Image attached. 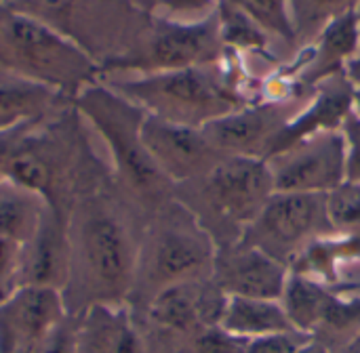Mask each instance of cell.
<instances>
[{
    "label": "cell",
    "instance_id": "6da1fadb",
    "mask_svg": "<svg viewBox=\"0 0 360 353\" xmlns=\"http://www.w3.org/2000/svg\"><path fill=\"white\" fill-rule=\"evenodd\" d=\"M146 221L148 215L114 179L72 204L70 272L61 291L68 316L95 305H127Z\"/></svg>",
    "mask_w": 360,
    "mask_h": 353
},
{
    "label": "cell",
    "instance_id": "7a4b0ae2",
    "mask_svg": "<svg viewBox=\"0 0 360 353\" xmlns=\"http://www.w3.org/2000/svg\"><path fill=\"white\" fill-rule=\"evenodd\" d=\"M2 179L36 194L63 215L86 192L114 179L86 120L70 103L51 118L17 133L2 164Z\"/></svg>",
    "mask_w": 360,
    "mask_h": 353
},
{
    "label": "cell",
    "instance_id": "3957f363",
    "mask_svg": "<svg viewBox=\"0 0 360 353\" xmlns=\"http://www.w3.org/2000/svg\"><path fill=\"white\" fill-rule=\"evenodd\" d=\"M101 80L150 116L192 128H205L259 97L245 59L234 53L217 63Z\"/></svg>",
    "mask_w": 360,
    "mask_h": 353
},
{
    "label": "cell",
    "instance_id": "277c9868",
    "mask_svg": "<svg viewBox=\"0 0 360 353\" xmlns=\"http://www.w3.org/2000/svg\"><path fill=\"white\" fill-rule=\"evenodd\" d=\"M86 124L99 135L116 185L150 217L175 198V185L162 175L143 143L148 112L103 80L89 84L72 101Z\"/></svg>",
    "mask_w": 360,
    "mask_h": 353
},
{
    "label": "cell",
    "instance_id": "5b68a950",
    "mask_svg": "<svg viewBox=\"0 0 360 353\" xmlns=\"http://www.w3.org/2000/svg\"><path fill=\"white\" fill-rule=\"evenodd\" d=\"M217 246L194 215L175 198L146 221L133 288L127 301L131 314H141L169 288L209 280Z\"/></svg>",
    "mask_w": 360,
    "mask_h": 353
},
{
    "label": "cell",
    "instance_id": "8992f818",
    "mask_svg": "<svg viewBox=\"0 0 360 353\" xmlns=\"http://www.w3.org/2000/svg\"><path fill=\"white\" fill-rule=\"evenodd\" d=\"M274 192L266 160L224 156L209 173L175 185V200L194 215L219 248L245 236Z\"/></svg>",
    "mask_w": 360,
    "mask_h": 353
},
{
    "label": "cell",
    "instance_id": "52a82bcc",
    "mask_svg": "<svg viewBox=\"0 0 360 353\" xmlns=\"http://www.w3.org/2000/svg\"><path fill=\"white\" fill-rule=\"evenodd\" d=\"M0 67L74 101L99 80V65L44 21L0 0Z\"/></svg>",
    "mask_w": 360,
    "mask_h": 353
},
{
    "label": "cell",
    "instance_id": "ba28073f",
    "mask_svg": "<svg viewBox=\"0 0 360 353\" xmlns=\"http://www.w3.org/2000/svg\"><path fill=\"white\" fill-rule=\"evenodd\" d=\"M228 55L215 8L200 19H173L152 13L129 48L99 67V80L175 72L217 63Z\"/></svg>",
    "mask_w": 360,
    "mask_h": 353
},
{
    "label": "cell",
    "instance_id": "9c48e42d",
    "mask_svg": "<svg viewBox=\"0 0 360 353\" xmlns=\"http://www.w3.org/2000/svg\"><path fill=\"white\" fill-rule=\"evenodd\" d=\"M78 44L99 67L129 48L152 13L129 0H4Z\"/></svg>",
    "mask_w": 360,
    "mask_h": 353
},
{
    "label": "cell",
    "instance_id": "30bf717a",
    "mask_svg": "<svg viewBox=\"0 0 360 353\" xmlns=\"http://www.w3.org/2000/svg\"><path fill=\"white\" fill-rule=\"evenodd\" d=\"M333 234L325 196L274 192L240 240L291 269L314 242Z\"/></svg>",
    "mask_w": 360,
    "mask_h": 353
},
{
    "label": "cell",
    "instance_id": "8fae6325",
    "mask_svg": "<svg viewBox=\"0 0 360 353\" xmlns=\"http://www.w3.org/2000/svg\"><path fill=\"white\" fill-rule=\"evenodd\" d=\"M314 88L300 86L283 97H257L249 105L207 124L202 131L209 141L226 156L268 160L291 124V120L310 101Z\"/></svg>",
    "mask_w": 360,
    "mask_h": 353
},
{
    "label": "cell",
    "instance_id": "7c38bea8",
    "mask_svg": "<svg viewBox=\"0 0 360 353\" xmlns=\"http://www.w3.org/2000/svg\"><path fill=\"white\" fill-rule=\"evenodd\" d=\"M226 301L228 297L209 278L169 288L133 316L143 333L148 353H175L200 328L221 324Z\"/></svg>",
    "mask_w": 360,
    "mask_h": 353
},
{
    "label": "cell",
    "instance_id": "4fadbf2b",
    "mask_svg": "<svg viewBox=\"0 0 360 353\" xmlns=\"http://www.w3.org/2000/svg\"><path fill=\"white\" fill-rule=\"evenodd\" d=\"M281 303L293 328L329 353L360 331V295L333 291L308 276L291 272Z\"/></svg>",
    "mask_w": 360,
    "mask_h": 353
},
{
    "label": "cell",
    "instance_id": "5bb4252c",
    "mask_svg": "<svg viewBox=\"0 0 360 353\" xmlns=\"http://www.w3.org/2000/svg\"><path fill=\"white\" fill-rule=\"evenodd\" d=\"M274 189L327 196L346 181V143L342 131L306 137L266 160Z\"/></svg>",
    "mask_w": 360,
    "mask_h": 353
},
{
    "label": "cell",
    "instance_id": "9a60e30c",
    "mask_svg": "<svg viewBox=\"0 0 360 353\" xmlns=\"http://www.w3.org/2000/svg\"><path fill=\"white\" fill-rule=\"evenodd\" d=\"M143 143L173 185L209 173L226 156L209 141L202 128L173 124L150 114L143 122Z\"/></svg>",
    "mask_w": 360,
    "mask_h": 353
},
{
    "label": "cell",
    "instance_id": "2e32d148",
    "mask_svg": "<svg viewBox=\"0 0 360 353\" xmlns=\"http://www.w3.org/2000/svg\"><path fill=\"white\" fill-rule=\"evenodd\" d=\"M289 274V267L238 240L217 248L211 280L226 297L281 301Z\"/></svg>",
    "mask_w": 360,
    "mask_h": 353
},
{
    "label": "cell",
    "instance_id": "e0dca14e",
    "mask_svg": "<svg viewBox=\"0 0 360 353\" xmlns=\"http://www.w3.org/2000/svg\"><path fill=\"white\" fill-rule=\"evenodd\" d=\"M65 316L59 291L17 288L0 303V353H27Z\"/></svg>",
    "mask_w": 360,
    "mask_h": 353
},
{
    "label": "cell",
    "instance_id": "ac0fdd59",
    "mask_svg": "<svg viewBox=\"0 0 360 353\" xmlns=\"http://www.w3.org/2000/svg\"><path fill=\"white\" fill-rule=\"evenodd\" d=\"M359 48L360 21L354 11L329 23L291 63L281 65L278 72L293 78L300 86L316 88L321 82L346 74Z\"/></svg>",
    "mask_w": 360,
    "mask_h": 353
},
{
    "label": "cell",
    "instance_id": "d6986e66",
    "mask_svg": "<svg viewBox=\"0 0 360 353\" xmlns=\"http://www.w3.org/2000/svg\"><path fill=\"white\" fill-rule=\"evenodd\" d=\"M70 272V238L68 215L44 208L34 236L23 244L19 261V284L63 291Z\"/></svg>",
    "mask_w": 360,
    "mask_h": 353
},
{
    "label": "cell",
    "instance_id": "ffe728a7",
    "mask_svg": "<svg viewBox=\"0 0 360 353\" xmlns=\"http://www.w3.org/2000/svg\"><path fill=\"white\" fill-rule=\"evenodd\" d=\"M354 93H356V86L346 74H340L321 82L314 88L310 101L304 105V109L291 120V124L281 135L274 147V154L287 149L289 145L306 137L342 131V124L354 112Z\"/></svg>",
    "mask_w": 360,
    "mask_h": 353
},
{
    "label": "cell",
    "instance_id": "44dd1931",
    "mask_svg": "<svg viewBox=\"0 0 360 353\" xmlns=\"http://www.w3.org/2000/svg\"><path fill=\"white\" fill-rule=\"evenodd\" d=\"M74 318L78 353H148L143 333L127 305H95Z\"/></svg>",
    "mask_w": 360,
    "mask_h": 353
},
{
    "label": "cell",
    "instance_id": "7402d4cb",
    "mask_svg": "<svg viewBox=\"0 0 360 353\" xmlns=\"http://www.w3.org/2000/svg\"><path fill=\"white\" fill-rule=\"evenodd\" d=\"M333 291L360 295V240L329 236L314 242L291 267Z\"/></svg>",
    "mask_w": 360,
    "mask_h": 353
},
{
    "label": "cell",
    "instance_id": "603a6c76",
    "mask_svg": "<svg viewBox=\"0 0 360 353\" xmlns=\"http://www.w3.org/2000/svg\"><path fill=\"white\" fill-rule=\"evenodd\" d=\"M72 101L0 67V135L38 124Z\"/></svg>",
    "mask_w": 360,
    "mask_h": 353
},
{
    "label": "cell",
    "instance_id": "cb8c5ba5",
    "mask_svg": "<svg viewBox=\"0 0 360 353\" xmlns=\"http://www.w3.org/2000/svg\"><path fill=\"white\" fill-rule=\"evenodd\" d=\"M215 15L219 21V34L226 48L245 59H257L262 63H270L272 69H278L283 63L278 59V51L274 40L238 6L228 0L215 2Z\"/></svg>",
    "mask_w": 360,
    "mask_h": 353
},
{
    "label": "cell",
    "instance_id": "d4e9b609",
    "mask_svg": "<svg viewBox=\"0 0 360 353\" xmlns=\"http://www.w3.org/2000/svg\"><path fill=\"white\" fill-rule=\"evenodd\" d=\"M221 328L240 339H259L295 331L281 301L247 297H228Z\"/></svg>",
    "mask_w": 360,
    "mask_h": 353
},
{
    "label": "cell",
    "instance_id": "484cf974",
    "mask_svg": "<svg viewBox=\"0 0 360 353\" xmlns=\"http://www.w3.org/2000/svg\"><path fill=\"white\" fill-rule=\"evenodd\" d=\"M46 204L32 192L0 179V236L25 244L44 213Z\"/></svg>",
    "mask_w": 360,
    "mask_h": 353
},
{
    "label": "cell",
    "instance_id": "4316f807",
    "mask_svg": "<svg viewBox=\"0 0 360 353\" xmlns=\"http://www.w3.org/2000/svg\"><path fill=\"white\" fill-rule=\"evenodd\" d=\"M247 13L276 44L278 59L283 65L297 57L295 32L289 13V0H228Z\"/></svg>",
    "mask_w": 360,
    "mask_h": 353
},
{
    "label": "cell",
    "instance_id": "83f0119b",
    "mask_svg": "<svg viewBox=\"0 0 360 353\" xmlns=\"http://www.w3.org/2000/svg\"><path fill=\"white\" fill-rule=\"evenodd\" d=\"M360 0H289V13L295 32L297 55L329 23L359 11Z\"/></svg>",
    "mask_w": 360,
    "mask_h": 353
},
{
    "label": "cell",
    "instance_id": "f1b7e54d",
    "mask_svg": "<svg viewBox=\"0 0 360 353\" xmlns=\"http://www.w3.org/2000/svg\"><path fill=\"white\" fill-rule=\"evenodd\" d=\"M327 215L338 236L360 240V185L344 181L325 196Z\"/></svg>",
    "mask_w": 360,
    "mask_h": 353
},
{
    "label": "cell",
    "instance_id": "f546056e",
    "mask_svg": "<svg viewBox=\"0 0 360 353\" xmlns=\"http://www.w3.org/2000/svg\"><path fill=\"white\" fill-rule=\"evenodd\" d=\"M21 251L23 244L0 236V303L17 291Z\"/></svg>",
    "mask_w": 360,
    "mask_h": 353
},
{
    "label": "cell",
    "instance_id": "4dcf8cb0",
    "mask_svg": "<svg viewBox=\"0 0 360 353\" xmlns=\"http://www.w3.org/2000/svg\"><path fill=\"white\" fill-rule=\"evenodd\" d=\"M27 353H78L76 352V318L65 316Z\"/></svg>",
    "mask_w": 360,
    "mask_h": 353
},
{
    "label": "cell",
    "instance_id": "1f68e13d",
    "mask_svg": "<svg viewBox=\"0 0 360 353\" xmlns=\"http://www.w3.org/2000/svg\"><path fill=\"white\" fill-rule=\"evenodd\" d=\"M310 339L297 331L259 337V339H245L243 353H295L304 347Z\"/></svg>",
    "mask_w": 360,
    "mask_h": 353
},
{
    "label": "cell",
    "instance_id": "d6a6232c",
    "mask_svg": "<svg viewBox=\"0 0 360 353\" xmlns=\"http://www.w3.org/2000/svg\"><path fill=\"white\" fill-rule=\"evenodd\" d=\"M346 143V181L360 185V118L352 112L342 124Z\"/></svg>",
    "mask_w": 360,
    "mask_h": 353
},
{
    "label": "cell",
    "instance_id": "836d02e7",
    "mask_svg": "<svg viewBox=\"0 0 360 353\" xmlns=\"http://www.w3.org/2000/svg\"><path fill=\"white\" fill-rule=\"evenodd\" d=\"M215 2L217 0H165L158 13L173 19H200L215 8Z\"/></svg>",
    "mask_w": 360,
    "mask_h": 353
},
{
    "label": "cell",
    "instance_id": "e575fe53",
    "mask_svg": "<svg viewBox=\"0 0 360 353\" xmlns=\"http://www.w3.org/2000/svg\"><path fill=\"white\" fill-rule=\"evenodd\" d=\"M23 128H27V126H23ZM23 128H17V131H11V133L0 135V179H2V164H4V160H6V154H8V149H11V143H13V139L17 137V133L23 131Z\"/></svg>",
    "mask_w": 360,
    "mask_h": 353
},
{
    "label": "cell",
    "instance_id": "d590c367",
    "mask_svg": "<svg viewBox=\"0 0 360 353\" xmlns=\"http://www.w3.org/2000/svg\"><path fill=\"white\" fill-rule=\"evenodd\" d=\"M359 21H360V6H359ZM346 76L354 82V86H360V48H359V55L350 61V65L346 67Z\"/></svg>",
    "mask_w": 360,
    "mask_h": 353
},
{
    "label": "cell",
    "instance_id": "8d00e7d4",
    "mask_svg": "<svg viewBox=\"0 0 360 353\" xmlns=\"http://www.w3.org/2000/svg\"><path fill=\"white\" fill-rule=\"evenodd\" d=\"M129 2H131L133 6L146 11V13H158V8L162 6L165 0H129Z\"/></svg>",
    "mask_w": 360,
    "mask_h": 353
},
{
    "label": "cell",
    "instance_id": "74e56055",
    "mask_svg": "<svg viewBox=\"0 0 360 353\" xmlns=\"http://www.w3.org/2000/svg\"><path fill=\"white\" fill-rule=\"evenodd\" d=\"M333 353H360V331L344 345V347H340L338 352Z\"/></svg>",
    "mask_w": 360,
    "mask_h": 353
},
{
    "label": "cell",
    "instance_id": "f35d334b",
    "mask_svg": "<svg viewBox=\"0 0 360 353\" xmlns=\"http://www.w3.org/2000/svg\"><path fill=\"white\" fill-rule=\"evenodd\" d=\"M295 353H329L323 345H319V343H314V341H308L304 347H300Z\"/></svg>",
    "mask_w": 360,
    "mask_h": 353
},
{
    "label": "cell",
    "instance_id": "ab89813d",
    "mask_svg": "<svg viewBox=\"0 0 360 353\" xmlns=\"http://www.w3.org/2000/svg\"><path fill=\"white\" fill-rule=\"evenodd\" d=\"M354 114L360 118V86H356V93H354Z\"/></svg>",
    "mask_w": 360,
    "mask_h": 353
}]
</instances>
